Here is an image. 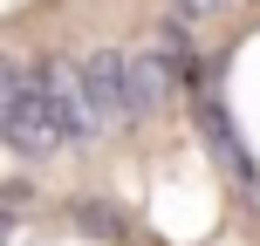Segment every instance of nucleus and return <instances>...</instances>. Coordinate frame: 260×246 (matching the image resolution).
<instances>
[{"label":"nucleus","instance_id":"nucleus-2","mask_svg":"<svg viewBox=\"0 0 260 246\" xmlns=\"http://www.w3.org/2000/svg\"><path fill=\"white\" fill-rule=\"evenodd\" d=\"M226 0H178V21H206V14H219Z\"/></svg>","mask_w":260,"mask_h":246},{"label":"nucleus","instance_id":"nucleus-1","mask_svg":"<svg viewBox=\"0 0 260 246\" xmlns=\"http://www.w3.org/2000/svg\"><path fill=\"white\" fill-rule=\"evenodd\" d=\"M0 137H7V151H21V157L62 151L48 89H41V62L35 68H0Z\"/></svg>","mask_w":260,"mask_h":246}]
</instances>
